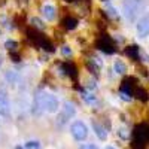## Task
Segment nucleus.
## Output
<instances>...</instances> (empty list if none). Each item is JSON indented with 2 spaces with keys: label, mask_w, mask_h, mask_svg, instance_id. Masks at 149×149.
Returning a JSON list of instances; mask_svg holds the SVG:
<instances>
[{
  "label": "nucleus",
  "mask_w": 149,
  "mask_h": 149,
  "mask_svg": "<svg viewBox=\"0 0 149 149\" xmlns=\"http://www.w3.org/2000/svg\"><path fill=\"white\" fill-rule=\"evenodd\" d=\"M119 95H121L122 100H125V102H130L131 98H133V95H131V94H128V93H124V91H119Z\"/></svg>",
  "instance_id": "nucleus-22"
},
{
  "label": "nucleus",
  "mask_w": 149,
  "mask_h": 149,
  "mask_svg": "<svg viewBox=\"0 0 149 149\" xmlns=\"http://www.w3.org/2000/svg\"><path fill=\"white\" fill-rule=\"evenodd\" d=\"M42 15L45 17V19L48 21H52L55 18V8L52 5H45L42 8Z\"/></svg>",
  "instance_id": "nucleus-12"
},
{
  "label": "nucleus",
  "mask_w": 149,
  "mask_h": 149,
  "mask_svg": "<svg viewBox=\"0 0 149 149\" xmlns=\"http://www.w3.org/2000/svg\"><path fill=\"white\" fill-rule=\"evenodd\" d=\"M81 97H82V100L85 103H88V104H94L97 102V97L93 93H90V91H82V95Z\"/></svg>",
  "instance_id": "nucleus-15"
},
{
  "label": "nucleus",
  "mask_w": 149,
  "mask_h": 149,
  "mask_svg": "<svg viewBox=\"0 0 149 149\" xmlns=\"http://www.w3.org/2000/svg\"><path fill=\"white\" fill-rule=\"evenodd\" d=\"M33 112L37 115H40L42 112H48V113H55L60 109V103L58 98L48 91H37L36 97H34V103H33Z\"/></svg>",
  "instance_id": "nucleus-1"
},
{
  "label": "nucleus",
  "mask_w": 149,
  "mask_h": 149,
  "mask_svg": "<svg viewBox=\"0 0 149 149\" xmlns=\"http://www.w3.org/2000/svg\"><path fill=\"white\" fill-rule=\"evenodd\" d=\"M61 70H63L64 74H67V76H70L73 79L78 78V69L73 63H63L61 64Z\"/></svg>",
  "instance_id": "nucleus-9"
},
{
  "label": "nucleus",
  "mask_w": 149,
  "mask_h": 149,
  "mask_svg": "<svg viewBox=\"0 0 149 149\" xmlns=\"http://www.w3.org/2000/svg\"><path fill=\"white\" fill-rule=\"evenodd\" d=\"M136 30H137V34H139L140 37L149 36V15H145V17H142V18L137 21Z\"/></svg>",
  "instance_id": "nucleus-7"
},
{
  "label": "nucleus",
  "mask_w": 149,
  "mask_h": 149,
  "mask_svg": "<svg viewBox=\"0 0 149 149\" xmlns=\"http://www.w3.org/2000/svg\"><path fill=\"white\" fill-rule=\"evenodd\" d=\"M74 115H76V107H74V104L70 103V102H66L63 104V107H61L60 115H58V124L60 125H64V124L69 119H72Z\"/></svg>",
  "instance_id": "nucleus-5"
},
{
  "label": "nucleus",
  "mask_w": 149,
  "mask_h": 149,
  "mask_svg": "<svg viewBox=\"0 0 149 149\" xmlns=\"http://www.w3.org/2000/svg\"><path fill=\"white\" fill-rule=\"evenodd\" d=\"M118 137H121L122 140H128L130 139V131L125 127H119L118 128Z\"/></svg>",
  "instance_id": "nucleus-18"
},
{
  "label": "nucleus",
  "mask_w": 149,
  "mask_h": 149,
  "mask_svg": "<svg viewBox=\"0 0 149 149\" xmlns=\"http://www.w3.org/2000/svg\"><path fill=\"white\" fill-rule=\"evenodd\" d=\"M146 8L145 0H125L122 5V15L127 21H134Z\"/></svg>",
  "instance_id": "nucleus-2"
},
{
  "label": "nucleus",
  "mask_w": 149,
  "mask_h": 149,
  "mask_svg": "<svg viewBox=\"0 0 149 149\" xmlns=\"http://www.w3.org/2000/svg\"><path fill=\"white\" fill-rule=\"evenodd\" d=\"M97 48L100 49L102 52H104V54H115L116 52L115 43L107 34H103V36H100L97 39Z\"/></svg>",
  "instance_id": "nucleus-6"
},
{
  "label": "nucleus",
  "mask_w": 149,
  "mask_h": 149,
  "mask_svg": "<svg viewBox=\"0 0 149 149\" xmlns=\"http://www.w3.org/2000/svg\"><path fill=\"white\" fill-rule=\"evenodd\" d=\"M31 24H33V27L36 30H43L45 29V24L40 18H31Z\"/></svg>",
  "instance_id": "nucleus-19"
},
{
  "label": "nucleus",
  "mask_w": 149,
  "mask_h": 149,
  "mask_svg": "<svg viewBox=\"0 0 149 149\" xmlns=\"http://www.w3.org/2000/svg\"><path fill=\"white\" fill-rule=\"evenodd\" d=\"M6 81H8V84H10V85H17V84L19 82V74H18L17 72L9 70V72H6Z\"/></svg>",
  "instance_id": "nucleus-14"
},
{
  "label": "nucleus",
  "mask_w": 149,
  "mask_h": 149,
  "mask_svg": "<svg viewBox=\"0 0 149 149\" xmlns=\"http://www.w3.org/2000/svg\"><path fill=\"white\" fill-rule=\"evenodd\" d=\"M63 27L66 30H74L78 27V19L74 18V17H66L63 19Z\"/></svg>",
  "instance_id": "nucleus-13"
},
{
  "label": "nucleus",
  "mask_w": 149,
  "mask_h": 149,
  "mask_svg": "<svg viewBox=\"0 0 149 149\" xmlns=\"http://www.w3.org/2000/svg\"><path fill=\"white\" fill-rule=\"evenodd\" d=\"M93 130H94V133H95V136L100 140H106L107 139V131H106V128L102 125V124H98V122H93Z\"/></svg>",
  "instance_id": "nucleus-11"
},
{
  "label": "nucleus",
  "mask_w": 149,
  "mask_h": 149,
  "mask_svg": "<svg viewBox=\"0 0 149 149\" xmlns=\"http://www.w3.org/2000/svg\"><path fill=\"white\" fill-rule=\"evenodd\" d=\"M79 149H98L95 145H82Z\"/></svg>",
  "instance_id": "nucleus-24"
},
{
  "label": "nucleus",
  "mask_w": 149,
  "mask_h": 149,
  "mask_svg": "<svg viewBox=\"0 0 149 149\" xmlns=\"http://www.w3.org/2000/svg\"><path fill=\"white\" fill-rule=\"evenodd\" d=\"M125 54H127L131 60L139 61V58H140V48H139L137 45H130V46L125 48Z\"/></svg>",
  "instance_id": "nucleus-10"
},
{
  "label": "nucleus",
  "mask_w": 149,
  "mask_h": 149,
  "mask_svg": "<svg viewBox=\"0 0 149 149\" xmlns=\"http://www.w3.org/2000/svg\"><path fill=\"white\" fill-rule=\"evenodd\" d=\"M104 149H116V148H113V146H106Z\"/></svg>",
  "instance_id": "nucleus-25"
},
{
  "label": "nucleus",
  "mask_w": 149,
  "mask_h": 149,
  "mask_svg": "<svg viewBox=\"0 0 149 149\" xmlns=\"http://www.w3.org/2000/svg\"><path fill=\"white\" fill-rule=\"evenodd\" d=\"M26 149H40V143L39 142H34V140H30L26 143V146H24Z\"/></svg>",
  "instance_id": "nucleus-21"
},
{
  "label": "nucleus",
  "mask_w": 149,
  "mask_h": 149,
  "mask_svg": "<svg viewBox=\"0 0 149 149\" xmlns=\"http://www.w3.org/2000/svg\"><path fill=\"white\" fill-rule=\"evenodd\" d=\"M27 37H29V40H30L33 45H36V46H39V48L45 49V51L54 52V46H52V43L49 42L42 33L37 31V30H31V29H29V30H27Z\"/></svg>",
  "instance_id": "nucleus-3"
},
{
  "label": "nucleus",
  "mask_w": 149,
  "mask_h": 149,
  "mask_svg": "<svg viewBox=\"0 0 149 149\" xmlns=\"http://www.w3.org/2000/svg\"><path fill=\"white\" fill-rule=\"evenodd\" d=\"M70 133H72L73 139L76 142H84L88 137V127H86L82 121H74L70 125Z\"/></svg>",
  "instance_id": "nucleus-4"
},
{
  "label": "nucleus",
  "mask_w": 149,
  "mask_h": 149,
  "mask_svg": "<svg viewBox=\"0 0 149 149\" xmlns=\"http://www.w3.org/2000/svg\"><path fill=\"white\" fill-rule=\"evenodd\" d=\"M5 48L9 49V51H17L18 43H17L15 40H6V42H5Z\"/></svg>",
  "instance_id": "nucleus-20"
},
{
  "label": "nucleus",
  "mask_w": 149,
  "mask_h": 149,
  "mask_svg": "<svg viewBox=\"0 0 149 149\" xmlns=\"http://www.w3.org/2000/svg\"><path fill=\"white\" fill-rule=\"evenodd\" d=\"M148 134H149V133H148Z\"/></svg>",
  "instance_id": "nucleus-28"
},
{
  "label": "nucleus",
  "mask_w": 149,
  "mask_h": 149,
  "mask_svg": "<svg viewBox=\"0 0 149 149\" xmlns=\"http://www.w3.org/2000/svg\"><path fill=\"white\" fill-rule=\"evenodd\" d=\"M10 115V103L3 91H0V116L8 118Z\"/></svg>",
  "instance_id": "nucleus-8"
},
{
  "label": "nucleus",
  "mask_w": 149,
  "mask_h": 149,
  "mask_svg": "<svg viewBox=\"0 0 149 149\" xmlns=\"http://www.w3.org/2000/svg\"><path fill=\"white\" fill-rule=\"evenodd\" d=\"M133 95H136L139 98V100H143V102H146L148 100V93L145 91V90H142V88H136V90H133Z\"/></svg>",
  "instance_id": "nucleus-17"
},
{
  "label": "nucleus",
  "mask_w": 149,
  "mask_h": 149,
  "mask_svg": "<svg viewBox=\"0 0 149 149\" xmlns=\"http://www.w3.org/2000/svg\"><path fill=\"white\" fill-rule=\"evenodd\" d=\"M66 2H67V3H72V2H74V0H66Z\"/></svg>",
  "instance_id": "nucleus-27"
},
{
  "label": "nucleus",
  "mask_w": 149,
  "mask_h": 149,
  "mask_svg": "<svg viewBox=\"0 0 149 149\" xmlns=\"http://www.w3.org/2000/svg\"><path fill=\"white\" fill-rule=\"evenodd\" d=\"M61 52H63L64 55H72V49L69 46H63L61 48Z\"/></svg>",
  "instance_id": "nucleus-23"
},
{
  "label": "nucleus",
  "mask_w": 149,
  "mask_h": 149,
  "mask_svg": "<svg viewBox=\"0 0 149 149\" xmlns=\"http://www.w3.org/2000/svg\"><path fill=\"white\" fill-rule=\"evenodd\" d=\"M15 149H26V148H24V146H17Z\"/></svg>",
  "instance_id": "nucleus-26"
},
{
  "label": "nucleus",
  "mask_w": 149,
  "mask_h": 149,
  "mask_svg": "<svg viewBox=\"0 0 149 149\" xmlns=\"http://www.w3.org/2000/svg\"><path fill=\"white\" fill-rule=\"evenodd\" d=\"M113 70H115V73H118V74H124V73L127 72V66H125V63H124V61L116 60L115 64H113Z\"/></svg>",
  "instance_id": "nucleus-16"
}]
</instances>
